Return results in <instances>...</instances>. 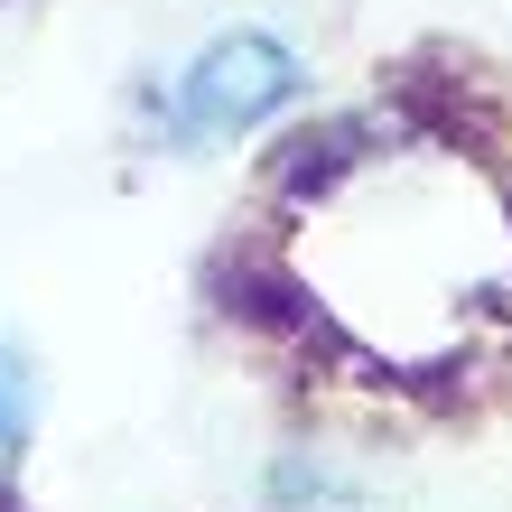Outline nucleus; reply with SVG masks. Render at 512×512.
Masks as SVG:
<instances>
[{"label":"nucleus","mask_w":512,"mask_h":512,"mask_svg":"<svg viewBox=\"0 0 512 512\" xmlns=\"http://www.w3.org/2000/svg\"><path fill=\"white\" fill-rule=\"evenodd\" d=\"M28 429H38V373H28V345L0 326V466H19Z\"/></svg>","instance_id":"obj_2"},{"label":"nucleus","mask_w":512,"mask_h":512,"mask_svg":"<svg viewBox=\"0 0 512 512\" xmlns=\"http://www.w3.org/2000/svg\"><path fill=\"white\" fill-rule=\"evenodd\" d=\"M308 94V56L289 38H270V28H224V38H205L187 56V75L168 84L159 103V131L177 149H224L261 122H280V112Z\"/></svg>","instance_id":"obj_1"}]
</instances>
